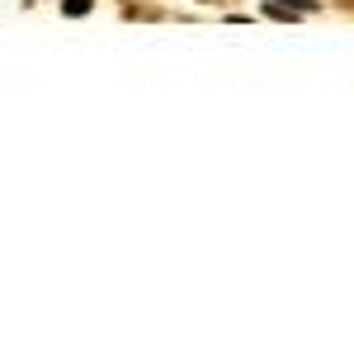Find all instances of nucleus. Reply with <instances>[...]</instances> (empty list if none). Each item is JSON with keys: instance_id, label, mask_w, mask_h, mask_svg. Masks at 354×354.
<instances>
[{"instance_id": "f257e3e1", "label": "nucleus", "mask_w": 354, "mask_h": 354, "mask_svg": "<svg viewBox=\"0 0 354 354\" xmlns=\"http://www.w3.org/2000/svg\"><path fill=\"white\" fill-rule=\"evenodd\" d=\"M90 5H95V0H66V5H62V10H66V15H71V19H81V15H90Z\"/></svg>"}, {"instance_id": "f03ea898", "label": "nucleus", "mask_w": 354, "mask_h": 354, "mask_svg": "<svg viewBox=\"0 0 354 354\" xmlns=\"http://www.w3.org/2000/svg\"><path fill=\"white\" fill-rule=\"evenodd\" d=\"M279 5H288V10H317V0H279Z\"/></svg>"}]
</instances>
